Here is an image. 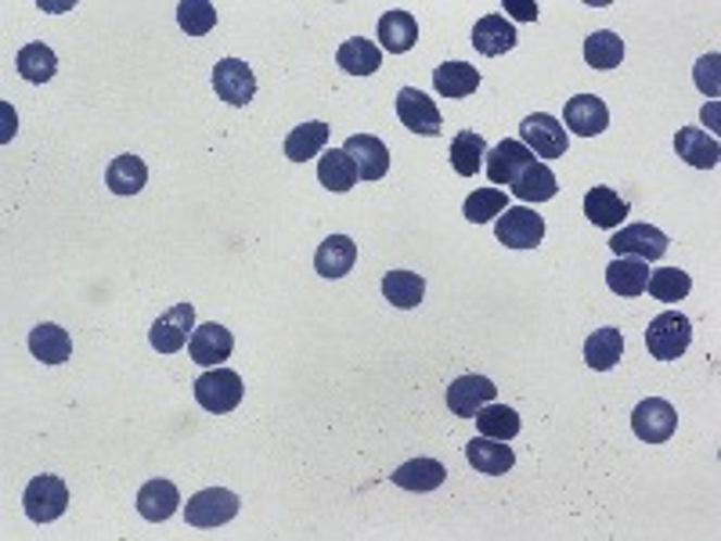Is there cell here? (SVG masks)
I'll use <instances>...</instances> for the list:
<instances>
[{"label":"cell","instance_id":"cell-18","mask_svg":"<svg viewBox=\"0 0 721 541\" xmlns=\"http://www.w3.org/2000/svg\"><path fill=\"white\" fill-rule=\"evenodd\" d=\"M466 458L477 473H488V477H502L516 466V455L509 441H491V437H472L466 444Z\"/></svg>","mask_w":721,"mask_h":541},{"label":"cell","instance_id":"cell-7","mask_svg":"<svg viewBox=\"0 0 721 541\" xmlns=\"http://www.w3.org/2000/svg\"><path fill=\"white\" fill-rule=\"evenodd\" d=\"M494 231H498V242H505L509 250H537L541 239H545V221L527 206H509L494 224Z\"/></svg>","mask_w":721,"mask_h":541},{"label":"cell","instance_id":"cell-2","mask_svg":"<svg viewBox=\"0 0 721 541\" xmlns=\"http://www.w3.org/2000/svg\"><path fill=\"white\" fill-rule=\"evenodd\" d=\"M242 393H245V387H242V376L239 372H231V368H210V372H202V376L195 379V401H199V408H206V412H213V415H228V412H235L242 404Z\"/></svg>","mask_w":721,"mask_h":541},{"label":"cell","instance_id":"cell-35","mask_svg":"<svg viewBox=\"0 0 721 541\" xmlns=\"http://www.w3.org/2000/svg\"><path fill=\"white\" fill-rule=\"evenodd\" d=\"M318 180L329 191H351L357 180H360V174H357V166H354V160L346 155L343 149H332V152H325L321 155V163H318Z\"/></svg>","mask_w":721,"mask_h":541},{"label":"cell","instance_id":"cell-40","mask_svg":"<svg viewBox=\"0 0 721 541\" xmlns=\"http://www.w3.org/2000/svg\"><path fill=\"white\" fill-rule=\"evenodd\" d=\"M509 210V199H505L502 188H477L472 196L466 199V221L472 224H491L494 217H502V213Z\"/></svg>","mask_w":721,"mask_h":541},{"label":"cell","instance_id":"cell-3","mask_svg":"<svg viewBox=\"0 0 721 541\" xmlns=\"http://www.w3.org/2000/svg\"><path fill=\"white\" fill-rule=\"evenodd\" d=\"M22 505H26V516L33 524H54L69 509V488H65L59 477L43 473V477L29 480L26 494H22Z\"/></svg>","mask_w":721,"mask_h":541},{"label":"cell","instance_id":"cell-5","mask_svg":"<svg viewBox=\"0 0 721 541\" xmlns=\"http://www.w3.org/2000/svg\"><path fill=\"white\" fill-rule=\"evenodd\" d=\"M631 430H635L638 441L663 444V441H671L674 430H679V412H674L663 398H646L635 404V412H631Z\"/></svg>","mask_w":721,"mask_h":541},{"label":"cell","instance_id":"cell-23","mask_svg":"<svg viewBox=\"0 0 721 541\" xmlns=\"http://www.w3.org/2000/svg\"><path fill=\"white\" fill-rule=\"evenodd\" d=\"M584 217H589L595 228H621V221L628 217V202L617 196L614 188L595 185L589 196H584Z\"/></svg>","mask_w":721,"mask_h":541},{"label":"cell","instance_id":"cell-29","mask_svg":"<svg viewBox=\"0 0 721 541\" xmlns=\"http://www.w3.org/2000/svg\"><path fill=\"white\" fill-rule=\"evenodd\" d=\"M621 357H624L621 329H595L589 340H584V361H589V368L595 372H610Z\"/></svg>","mask_w":721,"mask_h":541},{"label":"cell","instance_id":"cell-38","mask_svg":"<svg viewBox=\"0 0 721 541\" xmlns=\"http://www.w3.org/2000/svg\"><path fill=\"white\" fill-rule=\"evenodd\" d=\"M18 76L26 84H48L54 70H59V59H54V51L48 43H26V48L18 51Z\"/></svg>","mask_w":721,"mask_h":541},{"label":"cell","instance_id":"cell-19","mask_svg":"<svg viewBox=\"0 0 721 541\" xmlns=\"http://www.w3.org/2000/svg\"><path fill=\"white\" fill-rule=\"evenodd\" d=\"M390 480L404 491L426 494V491L441 488V483L447 480V469H444V462H437V458H412V462H404V466L393 469Z\"/></svg>","mask_w":721,"mask_h":541},{"label":"cell","instance_id":"cell-30","mask_svg":"<svg viewBox=\"0 0 721 541\" xmlns=\"http://www.w3.org/2000/svg\"><path fill=\"white\" fill-rule=\"evenodd\" d=\"M433 87L441 98H469L480 87V70H472L469 62H444L441 70H433Z\"/></svg>","mask_w":721,"mask_h":541},{"label":"cell","instance_id":"cell-36","mask_svg":"<svg viewBox=\"0 0 721 541\" xmlns=\"http://www.w3.org/2000/svg\"><path fill=\"white\" fill-rule=\"evenodd\" d=\"M483 155H488V141L480 138L477 130H461L451 141V166H455L458 177H477L483 166Z\"/></svg>","mask_w":721,"mask_h":541},{"label":"cell","instance_id":"cell-12","mask_svg":"<svg viewBox=\"0 0 721 541\" xmlns=\"http://www.w3.org/2000/svg\"><path fill=\"white\" fill-rule=\"evenodd\" d=\"M231 351H235V336L231 329H224L217 322L195 325V332H191V340H188L191 361H199V365H206V368L224 365V361L231 357Z\"/></svg>","mask_w":721,"mask_h":541},{"label":"cell","instance_id":"cell-13","mask_svg":"<svg viewBox=\"0 0 721 541\" xmlns=\"http://www.w3.org/2000/svg\"><path fill=\"white\" fill-rule=\"evenodd\" d=\"M494 393H498V387H494L488 376H458L447 387V408L455 412L458 419H472L483 404L494 401Z\"/></svg>","mask_w":721,"mask_h":541},{"label":"cell","instance_id":"cell-14","mask_svg":"<svg viewBox=\"0 0 721 541\" xmlns=\"http://www.w3.org/2000/svg\"><path fill=\"white\" fill-rule=\"evenodd\" d=\"M343 152L354 160L360 180H382L390 174V149L376 134H354V138H346Z\"/></svg>","mask_w":721,"mask_h":541},{"label":"cell","instance_id":"cell-25","mask_svg":"<svg viewBox=\"0 0 721 541\" xmlns=\"http://www.w3.org/2000/svg\"><path fill=\"white\" fill-rule=\"evenodd\" d=\"M379 40H382V48H387L390 54L412 51L415 40H419V22H415L412 11L393 8V11H387V15L379 18Z\"/></svg>","mask_w":721,"mask_h":541},{"label":"cell","instance_id":"cell-39","mask_svg":"<svg viewBox=\"0 0 721 541\" xmlns=\"http://www.w3.org/2000/svg\"><path fill=\"white\" fill-rule=\"evenodd\" d=\"M646 289H649V297H653V300L679 303V300L690 297L693 278L685 275V270H679V267H660V270H653V275H649Z\"/></svg>","mask_w":721,"mask_h":541},{"label":"cell","instance_id":"cell-8","mask_svg":"<svg viewBox=\"0 0 721 541\" xmlns=\"http://www.w3.org/2000/svg\"><path fill=\"white\" fill-rule=\"evenodd\" d=\"M191 332H195V307L191 303H177L163 318H155V325L149 329V343L160 354H177L188 347Z\"/></svg>","mask_w":721,"mask_h":541},{"label":"cell","instance_id":"cell-15","mask_svg":"<svg viewBox=\"0 0 721 541\" xmlns=\"http://www.w3.org/2000/svg\"><path fill=\"white\" fill-rule=\"evenodd\" d=\"M531 163H534V152L527 149L523 141L505 138L498 149L488 152V160H483V171H488L491 185H513V180L523 174V166H531Z\"/></svg>","mask_w":721,"mask_h":541},{"label":"cell","instance_id":"cell-33","mask_svg":"<svg viewBox=\"0 0 721 541\" xmlns=\"http://www.w3.org/2000/svg\"><path fill=\"white\" fill-rule=\"evenodd\" d=\"M325 144H329V123H321V119H311V123H303V127H296L286 138V155L292 163H307V160H314Z\"/></svg>","mask_w":721,"mask_h":541},{"label":"cell","instance_id":"cell-11","mask_svg":"<svg viewBox=\"0 0 721 541\" xmlns=\"http://www.w3.org/2000/svg\"><path fill=\"white\" fill-rule=\"evenodd\" d=\"M397 116L412 134H426V138H437L444 127L437 101L430 95H422L419 87H404L397 95Z\"/></svg>","mask_w":721,"mask_h":541},{"label":"cell","instance_id":"cell-10","mask_svg":"<svg viewBox=\"0 0 721 541\" xmlns=\"http://www.w3.org/2000/svg\"><path fill=\"white\" fill-rule=\"evenodd\" d=\"M610 250L617 256H635V261H660L668 253V235L653 224H628L610 239Z\"/></svg>","mask_w":721,"mask_h":541},{"label":"cell","instance_id":"cell-20","mask_svg":"<svg viewBox=\"0 0 721 541\" xmlns=\"http://www.w3.org/2000/svg\"><path fill=\"white\" fill-rule=\"evenodd\" d=\"M674 152L690 166H696V171H711L721 160V144L700 127H682L679 138H674Z\"/></svg>","mask_w":721,"mask_h":541},{"label":"cell","instance_id":"cell-42","mask_svg":"<svg viewBox=\"0 0 721 541\" xmlns=\"http://www.w3.org/2000/svg\"><path fill=\"white\" fill-rule=\"evenodd\" d=\"M718 54H707V59L696 62V87L704 90L707 98H718Z\"/></svg>","mask_w":721,"mask_h":541},{"label":"cell","instance_id":"cell-24","mask_svg":"<svg viewBox=\"0 0 721 541\" xmlns=\"http://www.w3.org/2000/svg\"><path fill=\"white\" fill-rule=\"evenodd\" d=\"M180 505V491L174 488L170 480H149L144 488L138 491V513L144 516L149 524H163L170 520Z\"/></svg>","mask_w":721,"mask_h":541},{"label":"cell","instance_id":"cell-34","mask_svg":"<svg viewBox=\"0 0 721 541\" xmlns=\"http://www.w3.org/2000/svg\"><path fill=\"white\" fill-rule=\"evenodd\" d=\"M584 62H589L592 70H599V73L617 70V65L624 62V40L610 29L592 33V37L584 40Z\"/></svg>","mask_w":721,"mask_h":541},{"label":"cell","instance_id":"cell-27","mask_svg":"<svg viewBox=\"0 0 721 541\" xmlns=\"http://www.w3.org/2000/svg\"><path fill=\"white\" fill-rule=\"evenodd\" d=\"M105 185L116 191V196H138V191L149 185V166H144L141 155H116L105 171Z\"/></svg>","mask_w":721,"mask_h":541},{"label":"cell","instance_id":"cell-9","mask_svg":"<svg viewBox=\"0 0 721 541\" xmlns=\"http://www.w3.org/2000/svg\"><path fill=\"white\" fill-rule=\"evenodd\" d=\"M213 90H217V98H224L228 105L242 109V105H250L256 95V76L242 59H220L213 65Z\"/></svg>","mask_w":721,"mask_h":541},{"label":"cell","instance_id":"cell-22","mask_svg":"<svg viewBox=\"0 0 721 541\" xmlns=\"http://www.w3.org/2000/svg\"><path fill=\"white\" fill-rule=\"evenodd\" d=\"M472 48H477L480 54H488V59H498V54L513 51L516 48L513 22L505 15H483L477 22V29H472Z\"/></svg>","mask_w":721,"mask_h":541},{"label":"cell","instance_id":"cell-1","mask_svg":"<svg viewBox=\"0 0 721 541\" xmlns=\"http://www.w3.org/2000/svg\"><path fill=\"white\" fill-rule=\"evenodd\" d=\"M693 343V322L682 311H663L649 322L646 347L657 361H679Z\"/></svg>","mask_w":721,"mask_h":541},{"label":"cell","instance_id":"cell-32","mask_svg":"<svg viewBox=\"0 0 721 541\" xmlns=\"http://www.w3.org/2000/svg\"><path fill=\"white\" fill-rule=\"evenodd\" d=\"M382 297H387L393 307L412 311V307H419L426 297V281L422 275H415V270H390V275L382 278Z\"/></svg>","mask_w":721,"mask_h":541},{"label":"cell","instance_id":"cell-28","mask_svg":"<svg viewBox=\"0 0 721 541\" xmlns=\"http://www.w3.org/2000/svg\"><path fill=\"white\" fill-rule=\"evenodd\" d=\"M513 196L516 199H523V202H548V199H556V191H559V185H556V174L548 171V163H531V166H523V174L513 180Z\"/></svg>","mask_w":721,"mask_h":541},{"label":"cell","instance_id":"cell-4","mask_svg":"<svg viewBox=\"0 0 721 541\" xmlns=\"http://www.w3.org/2000/svg\"><path fill=\"white\" fill-rule=\"evenodd\" d=\"M520 141L534 155H545V160H559V155H567L570 149L567 127H562L556 116H548V112H534V116H527L520 123Z\"/></svg>","mask_w":721,"mask_h":541},{"label":"cell","instance_id":"cell-21","mask_svg":"<svg viewBox=\"0 0 721 541\" xmlns=\"http://www.w3.org/2000/svg\"><path fill=\"white\" fill-rule=\"evenodd\" d=\"M29 354L43 365H62V361L73 357V336L62 325L43 322L29 332Z\"/></svg>","mask_w":721,"mask_h":541},{"label":"cell","instance_id":"cell-31","mask_svg":"<svg viewBox=\"0 0 721 541\" xmlns=\"http://www.w3.org/2000/svg\"><path fill=\"white\" fill-rule=\"evenodd\" d=\"M336 62H340V70L351 73V76H371L382 65V51L371 40L354 37V40L340 43V51H336Z\"/></svg>","mask_w":721,"mask_h":541},{"label":"cell","instance_id":"cell-37","mask_svg":"<svg viewBox=\"0 0 721 541\" xmlns=\"http://www.w3.org/2000/svg\"><path fill=\"white\" fill-rule=\"evenodd\" d=\"M477 419V430L483 437H491V441H513L516 433H520V415H516L513 408H505V404H483V408L472 415Z\"/></svg>","mask_w":721,"mask_h":541},{"label":"cell","instance_id":"cell-17","mask_svg":"<svg viewBox=\"0 0 721 541\" xmlns=\"http://www.w3.org/2000/svg\"><path fill=\"white\" fill-rule=\"evenodd\" d=\"M354 261H357V242L351 235H329L318 246V253H314V270L321 278H343L354 270Z\"/></svg>","mask_w":721,"mask_h":541},{"label":"cell","instance_id":"cell-43","mask_svg":"<svg viewBox=\"0 0 721 541\" xmlns=\"http://www.w3.org/2000/svg\"><path fill=\"white\" fill-rule=\"evenodd\" d=\"M505 11H509L513 18H520V22H534L537 18L534 0H505Z\"/></svg>","mask_w":721,"mask_h":541},{"label":"cell","instance_id":"cell-6","mask_svg":"<svg viewBox=\"0 0 721 541\" xmlns=\"http://www.w3.org/2000/svg\"><path fill=\"white\" fill-rule=\"evenodd\" d=\"M185 516L191 527H224L239 516V494L224 491V488H206V491L191 494L185 505Z\"/></svg>","mask_w":721,"mask_h":541},{"label":"cell","instance_id":"cell-26","mask_svg":"<svg viewBox=\"0 0 721 541\" xmlns=\"http://www.w3.org/2000/svg\"><path fill=\"white\" fill-rule=\"evenodd\" d=\"M649 281V264L635 261V256H617V261L606 267V286L617 297H642Z\"/></svg>","mask_w":721,"mask_h":541},{"label":"cell","instance_id":"cell-16","mask_svg":"<svg viewBox=\"0 0 721 541\" xmlns=\"http://www.w3.org/2000/svg\"><path fill=\"white\" fill-rule=\"evenodd\" d=\"M562 119H567V127L573 134H581V138H595V134H603L610 127V109H606L603 98L595 95H578L567 101V112H562Z\"/></svg>","mask_w":721,"mask_h":541},{"label":"cell","instance_id":"cell-41","mask_svg":"<svg viewBox=\"0 0 721 541\" xmlns=\"http://www.w3.org/2000/svg\"><path fill=\"white\" fill-rule=\"evenodd\" d=\"M177 22L188 37H206V33L217 26V8H213L210 0H180Z\"/></svg>","mask_w":721,"mask_h":541}]
</instances>
